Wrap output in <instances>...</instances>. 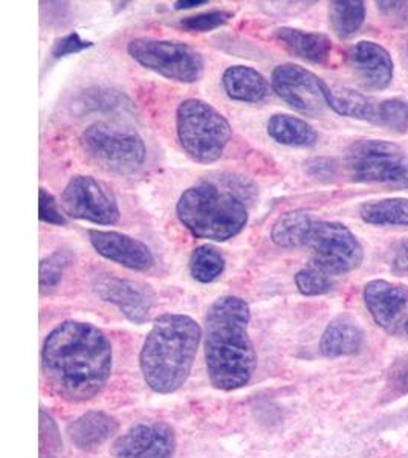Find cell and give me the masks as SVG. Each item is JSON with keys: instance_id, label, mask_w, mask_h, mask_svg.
<instances>
[{"instance_id": "1", "label": "cell", "mask_w": 408, "mask_h": 458, "mask_svg": "<svg viewBox=\"0 0 408 458\" xmlns=\"http://www.w3.org/2000/svg\"><path fill=\"white\" fill-rule=\"evenodd\" d=\"M42 371L58 397L90 401L105 388L112 373L110 341L92 324L64 321L43 343Z\"/></svg>"}, {"instance_id": "2", "label": "cell", "mask_w": 408, "mask_h": 458, "mask_svg": "<svg viewBox=\"0 0 408 458\" xmlns=\"http://www.w3.org/2000/svg\"><path fill=\"white\" fill-rule=\"evenodd\" d=\"M251 309L245 300L225 295L216 300L205 318V362L217 390L233 391L250 384L257 354L250 338Z\"/></svg>"}, {"instance_id": "3", "label": "cell", "mask_w": 408, "mask_h": 458, "mask_svg": "<svg viewBox=\"0 0 408 458\" xmlns=\"http://www.w3.org/2000/svg\"><path fill=\"white\" fill-rule=\"evenodd\" d=\"M202 336V328L193 318L181 313L157 317L140 354L149 388L159 394L178 391L189 379Z\"/></svg>"}, {"instance_id": "4", "label": "cell", "mask_w": 408, "mask_h": 458, "mask_svg": "<svg viewBox=\"0 0 408 458\" xmlns=\"http://www.w3.org/2000/svg\"><path fill=\"white\" fill-rule=\"evenodd\" d=\"M181 224L198 239L226 242L248 224L243 199L216 183L200 182L183 191L176 205Z\"/></svg>"}, {"instance_id": "5", "label": "cell", "mask_w": 408, "mask_h": 458, "mask_svg": "<svg viewBox=\"0 0 408 458\" xmlns=\"http://www.w3.org/2000/svg\"><path fill=\"white\" fill-rule=\"evenodd\" d=\"M176 131L185 153L200 164L220 159L233 135L225 116L200 98L183 99L179 105Z\"/></svg>"}, {"instance_id": "6", "label": "cell", "mask_w": 408, "mask_h": 458, "mask_svg": "<svg viewBox=\"0 0 408 458\" xmlns=\"http://www.w3.org/2000/svg\"><path fill=\"white\" fill-rule=\"evenodd\" d=\"M344 167L352 181L408 188V151L381 140H358L347 147Z\"/></svg>"}, {"instance_id": "7", "label": "cell", "mask_w": 408, "mask_h": 458, "mask_svg": "<svg viewBox=\"0 0 408 458\" xmlns=\"http://www.w3.org/2000/svg\"><path fill=\"white\" fill-rule=\"evenodd\" d=\"M88 155L106 170L132 173L146 159V144L131 127L97 121L81 135Z\"/></svg>"}, {"instance_id": "8", "label": "cell", "mask_w": 408, "mask_h": 458, "mask_svg": "<svg viewBox=\"0 0 408 458\" xmlns=\"http://www.w3.org/2000/svg\"><path fill=\"white\" fill-rule=\"evenodd\" d=\"M127 51L141 66L173 81L191 84L204 75V57L185 43L135 38L129 43Z\"/></svg>"}, {"instance_id": "9", "label": "cell", "mask_w": 408, "mask_h": 458, "mask_svg": "<svg viewBox=\"0 0 408 458\" xmlns=\"http://www.w3.org/2000/svg\"><path fill=\"white\" fill-rule=\"evenodd\" d=\"M306 248L314 266L329 276H344L355 271L364 260V250L351 229L340 222L315 219Z\"/></svg>"}, {"instance_id": "10", "label": "cell", "mask_w": 408, "mask_h": 458, "mask_svg": "<svg viewBox=\"0 0 408 458\" xmlns=\"http://www.w3.org/2000/svg\"><path fill=\"white\" fill-rule=\"evenodd\" d=\"M64 213L97 225H115L121 217L115 194L94 176H73L62 196Z\"/></svg>"}, {"instance_id": "11", "label": "cell", "mask_w": 408, "mask_h": 458, "mask_svg": "<svg viewBox=\"0 0 408 458\" xmlns=\"http://www.w3.org/2000/svg\"><path fill=\"white\" fill-rule=\"evenodd\" d=\"M271 86L286 105L300 114L317 116L329 107L326 98L327 83L299 64L285 63L274 69Z\"/></svg>"}, {"instance_id": "12", "label": "cell", "mask_w": 408, "mask_h": 458, "mask_svg": "<svg viewBox=\"0 0 408 458\" xmlns=\"http://www.w3.org/2000/svg\"><path fill=\"white\" fill-rule=\"evenodd\" d=\"M94 291L103 301L115 304L131 323H147L157 306V293L149 284L101 274L94 280Z\"/></svg>"}, {"instance_id": "13", "label": "cell", "mask_w": 408, "mask_h": 458, "mask_svg": "<svg viewBox=\"0 0 408 458\" xmlns=\"http://www.w3.org/2000/svg\"><path fill=\"white\" fill-rule=\"evenodd\" d=\"M176 436L166 423H140L114 443L115 458H172Z\"/></svg>"}, {"instance_id": "14", "label": "cell", "mask_w": 408, "mask_h": 458, "mask_svg": "<svg viewBox=\"0 0 408 458\" xmlns=\"http://www.w3.org/2000/svg\"><path fill=\"white\" fill-rule=\"evenodd\" d=\"M362 298L379 327L390 334L398 332L408 312V287L387 280H372L364 286Z\"/></svg>"}, {"instance_id": "15", "label": "cell", "mask_w": 408, "mask_h": 458, "mask_svg": "<svg viewBox=\"0 0 408 458\" xmlns=\"http://www.w3.org/2000/svg\"><path fill=\"white\" fill-rule=\"evenodd\" d=\"M347 64L358 83L367 90H384L392 84L395 72L392 55L378 43L370 40L355 43L347 51Z\"/></svg>"}, {"instance_id": "16", "label": "cell", "mask_w": 408, "mask_h": 458, "mask_svg": "<svg viewBox=\"0 0 408 458\" xmlns=\"http://www.w3.org/2000/svg\"><path fill=\"white\" fill-rule=\"evenodd\" d=\"M89 240L94 250L107 260L124 266L133 271H149L155 265L150 248L141 240L116 231H100L90 229Z\"/></svg>"}, {"instance_id": "17", "label": "cell", "mask_w": 408, "mask_h": 458, "mask_svg": "<svg viewBox=\"0 0 408 458\" xmlns=\"http://www.w3.org/2000/svg\"><path fill=\"white\" fill-rule=\"evenodd\" d=\"M120 429L115 417L105 411H88L68 427L71 442L81 451H95Z\"/></svg>"}, {"instance_id": "18", "label": "cell", "mask_w": 408, "mask_h": 458, "mask_svg": "<svg viewBox=\"0 0 408 458\" xmlns=\"http://www.w3.org/2000/svg\"><path fill=\"white\" fill-rule=\"evenodd\" d=\"M366 341L362 328L351 317H338L326 327L319 339V353L326 358H343L360 353Z\"/></svg>"}, {"instance_id": "19", "label": "cell", "mask_w": 408, "mask_h": 458, "mask_svg": "<svg viewBox=\"0 0 408 458\" xmlns=\"http://www.w3.org/2000/svg\"><path fill=\"white\" fill-rule=\"evenodd\" d=\"M274 36L289 53L304 62L325 64L332 53L329 37L321 32L303 31L297 28L282 27L274 31Z\"/></svg>"}, {"instance_id": "20", "label": "cell", "mask_w": 408, "mask_h": 458, "mask_svg": "<svg viewBox=\"0 0 408 458\" xmlns=\"http://www.w3.org/2000/svg\"><path fill=\"white\" fill-rule=\"evenodd\" d=\"M326 98H327V106L336 114L352 120L366 121L370 124L379 125L381 101L361 92H356L353 89L329 86V84L326 90Z\"/></svg>"}, {"instance_id": "21", "label": "cell", "mask_w": 408, "mask_h": 458, "mask_svg": "<svg viewBox=\"0 0 408 458\" xmlns=\"http://www.w3.org/2000/svg\"><path fill=\"white\" fill-rule=\"evenodd\" d=\"M222 84L231 99L260 103L271 95L272 86L262 73L250 66H231L222 75Z\"/></svg>"}, {"instance_id": "22", "label": "cell", "mask_w": 408, "mask_h": 458, "mask_svg": "<svg viewBox=\"0 0 408 458\" xmlns=\"http://www.w3.org/2000/svg\"><path fill=\"white\" fill-rule=\"evenodd\" d=\"M314 222V216L304 209L289 211L280 216L277 222L272 225L271 240L285 250L306 248L309 233Z\"/></svg>"}, {"instance_id": "23", "label": "cell", "mask_w": 408, "mask_h": 458, "mask_svg": "<svg viewBox=\"0 0 408 458\" xmlns=\"http://www.w3.org/2000/svg\"><path fill=\"white\" fill-rule=\"evenodd\" d=\"M268 135L278 144L288 147H312L319 140V133L312 125L302 118L285 114L269 118Z\"/></svg>"}, {"instance_id": "24", "label": "cell", "mask_w": 408, "mask_h": 458, "mask_svg": "<svg viewBox=\"0 0 408 458\" xmlns=\"http://www.w3.org/2000/svg\"><path fill=\"white\" fill-rule=\"evenodd\" d=\"M360 217L375 226H408V199H381L362 203Z\"/></svg>"}, {"instance_id": "25", "label": "cell", "mask_w": 408, "mask_h": 458, "mask_svg": "<svg viewBox=\"0 0 408 458\" xmlns=\"http://www.w3.org/2000/svg\"><path fill=\"white\" fill-rule=\"evenodd\" d=\"M330 27L345 40L355 36L366 21V4L358 0H336L329 5Z\"/></svg>"}, {"instance_id": "26", "label": "cell", "mask_w": 408, "mask_h": 458, "mask_svg": "<svg viewBox=\"0 0 408 458\" xmlns=\"http://www.w3.org/2000/svg\"><path fill=\"white\" fill-rule=\"evenodd\" d=\"M190 274L196 282L213 283L225 271V257L216 246L200 245L190 256Z\"/></svg>"}, {"instance_id": "27", "label": "cell", "mask_w": 408, "mask_h": 458, "mask_svg": "<svg viewBox=\"0 0 408 458\" xmlns=\"http://www.w3.org/2000/svg\"><path fill=\"white\" fill-rule=\"evenodd\" d=\"M79 106L86 112H118L131 109L132 101L118 90L94 88L84 90L80 97Z\"/></svg>"}, {"instance_id": "28", "label": "cell", "mask_w": 408, "mask_h": 458, "mask_svg": "<svg viewBox=\"0 0 408 458\" xmlns=\"http://www.w3.org/2000/svg\"><path fill=\"white\" fill-rule=\"evenodd\" d=\"M72 263V256L68 250H57L47 259H43L38 266V282H40V292L53 291L62 282L66 267Z\"/></svg>"}, {"instance_id": "29", "label": "cell", "mask_w": 408, "mask_h": 458, "mask_svg": "<svg viewBox=\"0 0 408 458\" xmlns=\"http://www.w3.org/2000/svg\"><path fill=\"white\" fill-rule=\"evenodd\" d=\"M295 286L299 289L300 293H303L306 297H319V295H326L334 289V283L329 274L321 271L317 266L312 267H304L302 271L297 272L293 276Z\"/></svg>"}, {"instance_id": "30", "label": "cell", "mask_w": 408, "mask_h": 458, "mask_svg": "<svg viewBox=\"0 0 408 458\" xmlns=\"http://www.w3.org/2000/svg\"><path fill=\"white\" fill-rule=\"evenodd\" d=\"M379 125L404 135L408 131V103L401 98H388L381 101L379 107Z\"/></svg>"}, {"instance_id": "31", "label": "cell", "mask_w": 408, "mask_h": 458, "mask_svg": "<svg viewBox=\"0 0 408 458\" xmlns=\"http://www.w3.org/2000/svg\"><path fill=\"white\" fill-rule=\"evenodd\" d=\"M233 17L230 11H208L196 16L185 17L181 21V27L190 32H208L224 27Z\"/></svg>"}, {"instance_id": "32", "label": "cell", "mask_w": 408, "mask_h": 458, "mask_svg": "<svg viewBox=\"0 0 408 458\" xmlns=\"http://www.w3.org/2000/svg\"><path fill=\"white\" fill-rule=\"evenodd\" d=\"M38 219L40 222L55 225V226H64L68 224L64 214L58 207L57 200L45 188H40L38 191Z\"/></svg>"}, {"instance_id": "33", "label": "cell", "mask_w": 408, "mask_h": 458, "mask_svg": "<svg viewBox=\"0 0 408 458\" xmlns=\"http://www.w3.org/2000/svg\"><path fill=\"white\" fill-rule=\"evenodd\" d=\"M388 396L403 397L408 393V356L393 364L392 370L388 371L387 382Z\"/></svg>"}, {"instance_id": "34", "label": "cell", "mask_w": 408, "mask_h": 458, "mask_svg": "<svg viewBox=\"0 0 408 458\" xmlns=\"http://www.w3.org/2000/svg\"><path fill=\"white\" fill-rule=\"evenodd\" d=\"M304 172L317 181L329 182L338 176V165L334 159H329V157H312L304 162Z\"/></svg>"}, {"instance_id": "35", "label": "cell", "mask_w": 408, "mask_h": 458, "mask_svg": "<svg viewBox=\"0 0 408 458\" xmlns=\"http://www.w3.org/2000/svg\"><path fill=\"white\" fill-rule=\"evenodd\" d=\"M377 5L382 19L392 27H408V2H377Z\"/></svg>"}, {"instance_id": "36", "label": "cell", "mask_w": 408, "mask_h": 458, "mask_svg": "<svg viewBox=\"0 0 408 458\" xmlns=\"http://www.w3.org/2000/svg\"><path fill=\"white\" fill-rule=\"evenodd\" d=\"M90 47H92V42L84 40L77 32H71L68 36L58 38L53 47V55L55 58L66 57V55L81 53Z\"/></svg>"}, {"instance_id": "37", "label": "cell", "mask_w": 408, "mask_h": 458, "mask_svg": "<svg viewBox=\"0 0 408 458\" xmlns=\"http://www.w3.org/2000/svg\"><path fill=\"white\" fill-rule=\"evenodd\" d=\"M60 436H58L57 427L53 419L47 416V412L40 411V449L54 453L60 449Z\"/></svg>"}, {"instance_id": "38", "label": "cell", "mask_w": 408, "mask_h": 458, "mask_svg": "<svg viewBox=\"0 0 408 458\" xmlns=\"http://www.w3.org/2000/svg\"><path fill=\"white\" fill-rule=\"evenodd\" d=\"M390 267L396 276H408V239L399 242L393 250Z\"/></svg>"}, {"instance_id": "39", "label": "cell", "mask_w": 408, "mask_h": 458, "mask_svg": "<svg viewBox=\"0 0 408 458\" xmlns=\"http://www.w3.org/2000/svg\"><path fill=\"white\" fill-rule=\"evenodd\" d=\"M205 4H208V2L207 0H191V2H176L174 6H176V10H190L194 6L205 5Z\"/></svg>"}, {"instance_id": "40", "label": "cell", "mask_w": 408, "mask_h": 458, "mask_svg": "<svg viewBox=\"0 0 408 458\" xmlns=\"http://www.w3.org/2000/svg\"><path fill=\"white\" fill-rule=\"evenodd\" d=\"M403 62L405 64V68L408 69V37L405 38V42L403 45Z\"/></svg>"}, {"instance_id": "41", "label": "cell", "mask_w": 408, "mask_h": 458, "mask_svg": "<svg viewBox=\"0 0 408 458\" xmlns=\"http://www.w3.org/2000/svg\"><path fill=\"white\" fill-rule=\"evenodd\" d=\"M405 332H407V335H408V318H407V321H405Z\"/></svg>"}]
</instances>
